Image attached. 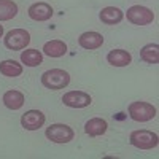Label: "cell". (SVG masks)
I'll return each instance as SVG.
<instances>
[{
    "label": "cell",
    "mask_w": 159,
    "mask_h": 159,
    "mask_svg": "<svg viewBox=\"0 0 159 159\" xmlns=\"http://www.w3.org/2000/svg\"><path fill=\"white\" fill-rule=\"evenodd\" d=\"M21 62L24 65H27V67H37L43 62V52L38 51V49H25L21 52Z\"/></svg>",
    "instance_id": "e0dca14e"
},
{
    "label": "cell",
    "mask_w": 159,
    "mask_h": 159,
    "mask_svg": "<svg viewBox=\"0 0 159 159\" xmlns=\"http://www.w3.org/2000/svg\"><path fill=\"white\" fill-rule=\"evenodd\" d=\"M108 129V124L105 119L102 118H91L89 121L84 124V132L89 135V137H99V135H103Z\"/></svg>",
    "instance_id": "5bb4252c"
},
{
    "label": "cell",
    "mask_w": 159,
    "mask_h": 159,
    "mask_svg": "<svg viewBox=\"0 0 159 159\" xmlns=\"http://www.w3.org/2000/svg\"><path fill=\"white\" fill-rule=\"evenodd\" d=\"M45 135L48 140H51L52 143H69L73 140L75 132L70 126L62 124V123H56L51 124L49 127H46Z\"/></svg>",
    "instance_id": "5b68a950"
},
{
    "label": "cell",
    "mask_w": 159,
    "mask_h": 159,
    "mask_svg": "<svg viewBox=\"0 0 159 159\" xmlns=\"http://www.w3.org/2000/svg\"><path fill=\"white\" fill-rule=\"evenodd\" d=\"M3 37V25H0V38Z\"/></svg>",
    "instance_id": "ffe728a7"
},
{
    "label": "cell",
    "mask_w": 159,
    "mask_h": 159,
    "mask_svg": "<svg viewBox=\"0 0 159 159\" xmlns=\"http://www.w3.org/2000/svg\"><path fill=\"white\" fill-rule=\"evenodd\" d=\"M69 83H70V75L62 69H51L42 75V84L51 91L64 89L69 86Z\"/></svg>",
    "instance_id": "6da1fadb"
},
{
    "label": "cell",
    "mask_w": 159,
    "mask_h": 159,
    "mask_svg": "<svg viewBox=\"0 0 159 159\" xmlns=\"http://www.w3.org/2000/svg\"><path fill=\"white\" fill-rule=\"evenodd\" d=\"M107 61L113 67H126L132 62V56L126 49H111L107 54Z\"/></svg>",
    "instance_id": "4fadbf2b"
},
{
    "label": "cell",
    "mask_w": 159,
    "mask_h": 159,
    "mask_svg": "<svg viewBox=\"0 0 159 159\" xmlns=\"http://www.w3.org/2000/svg\"><path fill=\"white\" fill-rule=\"evenodd\" d=\"M126 18L134 25H148L154 21V13L143 5H132L130 8H127Z\"/></svg>",
    "instance_id": "8992f818"
},
{
    "label": "cell",
    "mask_w": 159,
    "mask_h": 159,
    "mask_svg": "<svg viewBox=\"0 0 159 159\" xmlns=\"http://www.w3.org/2000/svg\"><path fill=\"white\" fill-rule=\"evenodd\" d=\"M130 119L137 123H148L153 118H156V108L148 102H132L127 107Z\"/></svg>",
    "instance_id": "3957f363"
},
{
    "label": "cell",
    "mask_w": 159,
    "mask_h": 159,
    "mask_svg": "<svg viewBox=\"0 0 159 159\" xmlns=\"http://www.w3.org/2000/svg\"><path fill=\"white\" fill-rule=\"evenodd\" d=\"M46 118L40 110H29L21 116V126L25 130H38L40 127H43Z\"/></svg>",
    "instance_id": "9c48e42d"
},
{
    "label": "cell",
    "mask_w": 159,
    "mask_h": 159,
    "mask_svg": "<svg viewBox=\"0 0 159 159\" xmlns=\"http://www.w3.org/2000/svg\"><path fill=\"white\" fill-rule=\"evenodd\" d=\"M42 51L49 57H62L67 54V45L62 40H51V42H46L43 45Z\"/></svg>",
    "instance_id": "9a60e30c"
},
{
    "label": "cell",
    "mask_w": 159,
    "mask_h": 159,
    "mask_svg": "<svg viewBox=\"0 0 159 159\" xmlns=\"http://www.w3.org/2000/svg\"><path fill=\"white\" fill-rule=\"evenodd\" d=\"M123 18H124V13L119 10V8H116V7H105L99 13V19L103 24H107V25L119 24V22L123 21Z\"/></svg>",
    "instance_id": "8fae6325"
},
{
    "label": "cell",
    "mask_w": 159,
    "mask_h": 159,
    "mask_svg": "<svg viewBox=\"0 0 159 159\" xmlns=\"http://www.w3.org/2000/svg\"><path fill=\"white\" fill-rule=\"evenodd\" d=\"M62 102H64L65 107H70V108H86L92 103V99L88 92L69 91L62 96Z\"/></svg>",
    "instance_id": "52a82bcc"
},
{
    "label": "cell",
    "mask_w": 159,
    "mask_h": 159,
    "mask_svg": "<svg viewBox=\"0 0 159 159\" xmlns=\"http://www.w3.org/2000/svg\"><path fill=\"white\" fill-rule=\"evenodd\" d=\"M27 15L32 21H37V22H45V21H49L54 15V10L52 7L46 2H37V3H32L27 10Z\"/></svg>",
    "instance_id": "ba28073f"
},
{
    "label": "cell",
    "mask_w": 159,
    "mask_h": 159,
    "mask_svg": "<svg viewBox=\"0 0 159 159\" xmlns=\"http://www.w3.org/2000/svg\"><path fill=\"white\" fill-rule=\"evenodd\" d=\"M0 73L7 78H16L22 73V64L15 59H7L0 62Z\"/></svg>",
    "instance_id": "2e32d148"
},
{
    "label": "cell",
    "mask_w": 159,
    "mask_h": 159,
    "mask_svg": "<svg viewBox=\"0 0 159 159\" xmlns=\"http://www.w3.org/2000/svg\"><path fill=\"white\" fill-rule=\"evenodd\" d=\"M130 145L139 150H153L157 147L159 139L156 132L147 130V129H139V130H132L130 132Z\"/></svg>",
    "instance_id": "7a4b0ae2"
},
{
    "label": "cell",
    "mask_w": 159,
    "mask_h": 159,
    "mask_svg": "<svg viewBox=\"0 0 159 159\" xmlns=\"http://www.w3.org/2000/svg\"><path fill=\"white\" fill-rule=\"evenodd\" d=\"M3 105L8 108V110H19L22 108V105L25 102V97L21 91H16V89H10L3 94Z\"/></svg>",
    "instance_id": "7c38bea8"
},
{
    "label": "cell",
    "mask_w": 159,
    "mask_h": 159,
    "mask_svg": "<svg viewBox=\"0 0 159 159\" xmlns=\"http://www.w3.org/2000/svg\"><path fill=\"white\" fill-rule=\"evenodd\" d=\"M78 45L81 48H84V49H97L103 45V37L99 32L89 30V32H84V34L80 35Z\"/></svg>",
    "instance_id": "30bf717a"
},
{
    "label": "cell",
    "mask_w": 159,
    "mask_h": 159,
    "mask_svg": "<svg viewBox=\"0 0 159 159\" xmlns=\"http://www.w3.org/2000/svg\"><path fill=\"white\" fill-rule=\"evenodd\" d=\"M29 43H30V34L25 29H13V30L7 32L5 38H3L5 48H8L11 51L25 49V46Z\"/></svg>",
    "instance_id": "277c9868"
},
{
    "label": "cell",
    "mask_w": 159,
    "mask_h": 159,
    "mask_svg": "<svg viewBox=\"0 0 159 159\" xmlns=\"http://www.w3.org/2000/svg\"><path fill=\"white\" fill-rule=\"evenodd\" d=\"M140 59L147 64H157L159 62V46L157 43H148L140 49Z\"/></svg>",
    "instance_id": "ac0fdd59"
},
{
    "label": "cell",
    "mask_w": 159,
    "mask_h": 159,
    "mask_svg": "<svg viewBox=\"0 0 159 159\" xmlns=\"http://www.w3.org/2000/svg\"><path fill=\"white\" fill-rule=\"evenodd\" d=\"M18 5L13 0H0V21H10L16 18Z\"/></svg>",
    "instance_id": "d6986e66"
}]
</instances>
